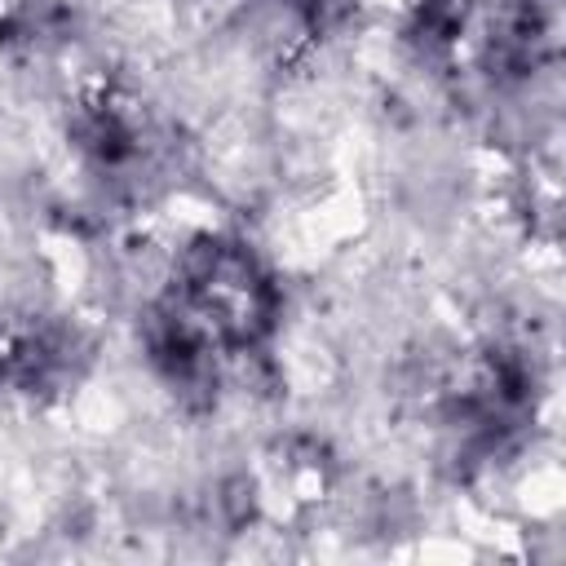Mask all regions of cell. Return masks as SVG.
<instances>
[{
	"instance_id": "6da1fadb",
	"label": "cell",
	"mask_w": 566,
	"mask_h": 566,
	"mask_svg": "<svg viewBox=\"0 0 566 566\" xmlns=\"http://www.w3.org/2000/svg\"><path fill=\"white\" fill-rule=\"evenodd\" d=\"M279 283L234 234L190 239L146 314V349L168 385L217 394L221 376L265 349L279 327Z\"/></svg>"
}]
</instances>
